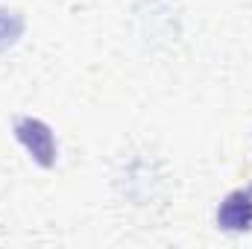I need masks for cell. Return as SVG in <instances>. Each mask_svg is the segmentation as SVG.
<instances>
[{
  "mask_svg": "<svg viewBox=\"0 0 252 249\" xmlns=\"http://www.w3.org/2000/svg\"><path fill=\"white\" fill-rule=\"evenodd\" d=\"M15 138L24 144V150L32 156V161H35L38 167H53V164H56L59 144H56L53 129L44 124V121L30 118V115L15 118Z\"/></svg>",
  "mask_w": 252,
  "mask_h": 249,
  "instance_id": "6da1fadb",
  "label": "cell"
},
{
  "mask_svg": "<svg viewBox=\"0 0 252 249\" xmlns=\"http://www.w3.org/2000/svg\"><path fill=\"white\" fill-rule=\"evenodd\" d=\"M217 226L223 232H250L252 229V193L232 190L217 208Z\"/></svg>",
  "mask_w": 252,
  "mask_h": 249,
  "instance_id": "7a4b0ae2",
  "label": "cell"
},
{
  "mask_svg": "<svg viewBox=\"0 0 252 249\" xmlns=\"http://www.w3.org/2000/svg\"><path fill=\"white\" fill-rule=\"evenodd\" d=\"M21 30H24V18H21V12L0 6V50L9 47V44H15L18 35H21Z\"/></svg>",
  "mask_w": 252,
  "mask_h": 249,
  "instance_id": "3957f363",
  "label": "cell"
}]
</instances>
